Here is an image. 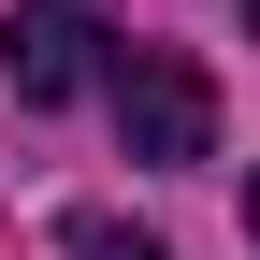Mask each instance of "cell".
<instances>
[{"instance_id":"obj_1","label":"cell","mask_w":260,"mask_h":260,"mask_svg":"<svg viewBox=\"0 0 260 260\" xmlns=\"http://www.w3.org/2000/svg\"><path fill=\"white\" fill-rule=\"evenodd\" d=\"M116 130L145 174H188V159H217V87L188 44H116Z\"/></svg>"},{"instance_id":"obj_2","label":"cell","mask_w":260,"mask_h":260,"mask_svg":"<svg viewBox=\"0 0 260 260\" xmlns=\"http://www.w3.org/2000/svg\"><path fill=\"white\" fill-rule=\"evenodd\" d=\"M87 58H102V0H15V44H0V73H15L29 116H58L87 87Z\"/></svg>"},{"instance_id":"obj_3","label":"cell","mask_w":260,"mask_h":260,"mask_svg":"<svg viewBox=\"0 0 260 260\" xmlns=\"http://www.w3.org/2000/svg\"><path fill=\"white\" fill-rule=\"evenodd\" d=\"M58 246H73V260H159V232H130V217H102V203L58 217Z\"/></svg>"},{"instance_id":"obj_4","label":"cell","mask_w":260,"mask_h":260,"mask_svg":"<svg viewBox=\"0 0 260 260\" xmlns=\"http://www.w3.org/2000/svg\"><path fill=\"white\" fill-rule=\"evenodd\" d=\"M246 246H260V174H246Z\"/></svg>"},{"instance_id":"obj_5","label":"cell","mask_w":260,"mask_h":260,"mask_svg":"<svg viewBox=\"0 0 260 260\" xmlns=\"http://www.w3.org/2000/svg\"><path fill=\"white\" fill-rule=\"evenodd\" d=\"M246 29H260V0H246Z\"/></svg>"}]
</instances>
